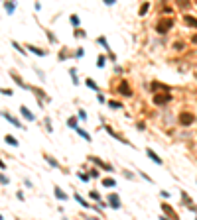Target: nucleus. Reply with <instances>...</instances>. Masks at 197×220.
I'll return each instance as SVG.
<instances>
[{
  "label": "nucleus",
  "mask_w": 197,
  "mask_h": 220,
  "mask_svg": "<svg viewBox=\"0 0 197 220\" xmlns=\"http://www.w3.org/2000/svg\"><path fill=\"white\" fill-rule=\"evenodd\" d=\"M173 24H176V22H173V18H162V20L156 24V32H158L160 35H166V34L173 28Z\"/></svg>",
  "instance_id": "f257e3e1"
},
{
  "label": "nucleus",
  "mask_w": 197,
  "mask_h": 220,
  "mask_svg": "<svg viewBox=\"0 0 197 220\" xmlns=\"http://www.w3.org/2000/svg\"><path fill=\"white\" fill-rule=\"evenodd\" d=\"M172 92H158V94H154L152 97V102H154L156 106H164V104H167V102H172Z\"/></svg>",
  "instance_id": "f03ea898"
},
{
  "label": "nucleus",
  "mask_w": 197,
  "mask_h": 220,
  "mask_svg": "<svg viewBox=\"0 0 197 220\" xmlns=\"http://www.w3.org/2000/svg\"><path fill=\"white\" fill-rule=\"evenodd\" d=\"M178 120L181 124V128H187V126H191V124L195 122V114H191V112H179Z\"/></svg>",
  "instance_id": "7ed1b4c3"
},
{
  "label": "nucleus",
  "mask_w": 197,
  "mask_h": 220,
  "mask_svg": "<svg viewBox=\"0 0 197 220\" xmlns=\"http://www.w3.org/2000/svg\"><path fill=\"white\" fill-rule=\"evenodd\" d=\"M87 159H89L91 163H95L97 167H101V169H105V171H114V167L111 163H105V161L101 157H97V155H87Z\"/></svg>",
  "instance_id": "20e7f679"
},
{
  "label": "nucleus",
  "mask_w": 197,
  "mask_h": 220,
  "mask_svg": "<svg viewBox=\"0 0 197 220\" xmlns=\"http://www.w3.org/2000/svg\"><path fill=\"white\" fill-rule=\"evenodd\" d=\"M107 204L111 208H114V210H118V208H122V201H120V196L116 195V193H111L107 196Z\"/></svg>",
  "instance_id": "39448f33"
},
{
  "label": "nucleus",
  "mask_w": 197,
  "mask_h": 220,
  "mask_svg": "<svg viewBox=\"0 0 197 220\" xmlns=\"http://www.w3.org/2000/svg\"><path fill=\"white\" fill-rule=\"evenodd\" d=\"M103 128H105V130L108 132V134H111V136L114 138V140H118L120 144H124V145H132V144H130V142H128V138H124V136H122V134H118V132H114V130H112L111 126H108V124H105V126H103Z\"/></svg>",
  "instance_id": "423d86ee"
},
{
  "label": "nucleus",
  "mask_w": 197,
  "mask_h": 220,
  "mask_svg": "<svg viewBox=\"0 0 197 220\" xmlns=\"http://www.w3.org/2000/svg\"><path fill=\"white\" fill-rule=\"evenodd\" d=\"M118 94H122V97H126V98H130V97H132V89H130L128 81H124V79H122L120 83H118Z\"/></svg>",
  "instance_id": "0eeeda50"
},
{
  "label": "nucleus",
  "mask_w": 197,
  "mask_h": 220,
  "mask_svg": "<svg viewBox=\"0 0 197 220\" xmlns=\"http://www.w3.org/2000/svg\"><path fill=\"white\" fill-rule=\"evenodd\" d=\"M150 91L154 92V94H158V91H162V92H170V86L164 85V83H158V81H152V83H150Z\"/></svg>",
  "instance_id": "6e6552de"
},
{
  "label": "nucleus",
  "mask_w": 197,
  "mask_h": 220,
  "mask_svg": "<svg viewBox=\"0 0 197 220\" xmlns=\"http://www.w3.org/2000/svg\"><path fill=\"white\" fill-rule=\"evenodd\" d=\"M162 212H164V216H167L170 220H179L178 214H176V210H173L167 202H162Z\"/></svg>",
  "instance_id": "1a4fd4ad"
},
{
  "label": "nucleus",
  "mask_w": 197,
  "mask_h": 220,
  "mask_svg": "<svg viewBox=\"0 0 197 220\" xmlns=\"http://www.w3.org/2000/svg\"><path fill=\"white\" fill-rule=\"evenodd\" d=\"M146 155H148V157H150L152 161H154V163H156V165H164V159H162V157H160V155H158V153H156L154 149H150V148H146Z\"/></svg>",
  "instance_id": "9d476101"
},
{
  "label": "nucleus",
  "mask_w": 197,
  "mask_h": 220,
  "mask_svg": "<svg viewBox=\"0 0 197 220\" xmlns=\"http://www.w3.org/2000/svg\"><path fill=\"white\" fill-rule=\"evenodd\" d=\"M181 199H183V202L187 204V208H189V210H193V212H197V207H195V204H193V201H191V196H189V195L185 193V191H181Z\"/></svg>",
  "instance_id": "9b49d317"
},
{
  "label": "nucleus",
  "mask_w": 197,
  "mask_h": 220,
  "mask_svg": "<svg viewBox=\"0 0 197 220\" xmlns=\"http://www.w3.org/2000/svg\"><path fill=\"white\" fill-rule=\"evenodd\" d=\"M183 22H185V26L197 30V18H195V16H191V14H185V16H183Z\"/></svg>",
  "instance_id": "f8f14e48"
},
{
  "label": "nucleus",
  "mask_w": 197,
  "mask_h": 220,
  "mask_svg": "<svg viewBox=\"0 0 197 220\" xmlns=\"http://www.w3.org/2000/svg\"><path fill=\"white\" fill-rule=\"evenodd\" d=\"M0 114H2V116H4V118L8 120V122H12V124H14V126H16V128H22V130H24V126H22V122H20L18 118H14V116H10L8 112H0Z\"/></svg>",
  "instance_id": "ddd939ff"
},
{
  "label": "nucleus",
  "mask_w": 197,
  "mask_h": 220,
  "mask_svg": "<svg viewBox=\"0 0 197 220\" xmlns=\"http://www.w3.org/2000/svg\"><path fill=\"white\" fill-rule=\"evenodd\" d=\"M73 196H75V201H77L79 204H81V207H83V208H93V204H91L89 201H85V199H83V196H81V195H79V193H75V195H73Z\"/></svg>",
  "instance_id": "4468645a"
},
{
  "label": "nucleus",
  "mask_w": 197,
  "mask_h": 220,
  "mask_svg": "<svg viewBox=\"0 0 197 220\" xmlns=\"http://www.w3.org/2000/svg\"><path fill=\"white\" fill-rule=\"evenodd\" d=\"M97 43H99V45H103V49L107 51V53H111V45H108V41H107V38H105V35H99V38H97Z\"/></svg>",
  "instance_id": "2eb2a0df"
},
{
  "label": "nucleus",
  "mask_w": 197,
  "mask_h": 220,
  "mask_svg": "<svg viewBox=\"0 0 197 220\" xmlns=\"http://www.w3.org/2000/svg\"><path fill=\"white\" fill-rule=\"evenodd\" d=\"M20 114L24 116L26 120H30V122H34V120H36V116H34V114H32V112H30V110H28L26 106H20Z\"/></svg>",
  "instance_id": "dca6fc26"
},
{
  "label": "nucleus",
  "mask_w": 197,
  "mask_h": 220,
  "mask_svg": "<svg viewBox=\"0 0 197 220\" xmlns=\"http://www.w3.org/2000/svg\"><path fill=\"white\" fill-rule=\"evenodd\" d=\"M67 126H69L71 130L77 132V128H79V118H77V116H69V118H67Z\"/></svg>",
  "instance_id": "f3484780"
},
{
  "label": "nucleus",
  "mask_w": 197,
  "mask_h": 220,
  "mask_svg": "<svg viewBox=\"0 0 197 220\" xmlns=\"http://www.w3.org/2000/svg\"><path fill=\"white\" fill-rule=\"evenodd\" d=\"M97 67L99 69H105L107 67V55H103V53L97 55Z\"/></svg>",
  "instance_id": "a211bd4d"
},
{
  "label": "nucleus",
  "mask_w": 197,
  "mask_h": 220,
  "mask_svg": "<svg viewBox=\"0 0 197 220\" xmlns=\"http://www.w3.org/2000/svg\"><path fill=\"white\" fill-rule=\"evenodd\" d=\"M53 193H55V196H57L59 201H67V199H69V195H67V193H63L59 187H55V189H53Z\"/></svg>",
  "instance_id": "6ab92c4d"
},
{
  "label": "nucleus",
  "mask_w": 197,
  "mask_h": 220,
  "mask_svg": "<svg viewBox=\"0 0 197 220\" xmlns=\"http://www.w3.org/2000/svg\"><path fill=\"white\" fill-rule=\"evenodd\" d=\"M103 187H107V189H114V187H116V181H114L112 177H105V179H103Z\"/></svg>",
  "instance_id": "aec40b11"
},
{
  "label": "nucleus",
  "mask_w": 197,
  "mask_h": 220,
  "mask_svg": "<svg viewBox=\"0 0 197 220\" xmlns=\"http://www.w3.org/2000/svg\"><path fill=\"white\" fill-rule=\"evenodd\" d=\"M43 157H46V159H47V163L52 165V167H55V169H59V167H61V165H59V161H55L52 155H49V153H43Z\"/></svg>",
  "instance_id": "412c9836"
},
{
  "label": "nucleus",
  "mask_w": 197,
  "mask_h": 220,
  "mask_svg": "<svg viewBox=\"0 0 197 220\" xmlns=\"http://www.w3.org/2000/svg\"><path fill=\"white\" fill-rule=\"evenodd\" d=\"M85 85H87V86H89V89H93V91H97V92H99V85H97V83H95V79H91V77H87V79H85Z\"/></svg>",
  "instance_id": "4be33fe9"
},
{
  "label": "nucleus",
  "mask_w": 197,
  "mask_h": 220,
  "mask_svg": "<svg viewBox=\"0 0 197 220\" xmlns=\"http://www.w3.org/2000/svg\"><path fill=\"white\" fill-rule=\"evenodd\" d=\"M77 134L81 136L83 140H87V142H91V140H93V138H91V134H89V132H85L83 128H77Z\"/></svg>",
  "instance_id": "5701e85b"
},
{
  "label": "nucleus",
  "mask_w": 197,
  "mask_h": 220,
  "mask_svg": "<svg viewBox=\"0 0 197 220\" xmlns=\"http://www.w3.org/2000/svg\"><path fill=\"white\" fill-rule=\"evenodd\" d=\"M69 22H71V26H73V28H75V30H77V28H79V24H81V20H79V16H77V14H71V18H69Z\"/></svg>",
  "instance_id": "b1692460"
},
{
  "label": "nucleus",
  "mask_w": 197,
  "mask_h": 220,
  "mask_svg": "<svg viewBox=\"0 0 197 220\" xmlns=\"http://www.w3.org/2000/svg\"><path fill=\"white\" fill-rule=\"evenodd\" d=\"M89 196H91V199H93V201H97V202H101V201H103V196H101V193H99V191H97V189H93V191H91V193H89Z\"/></svg>",
  "instance_id": "393cba45"
},
{
  "label": "nucleus",
  "mask_w": 197,
  "mask_h": 220,
  "mask_svg": "<svg viewBox=\"0 0 197 220\" xmlns=\"http://www.w3.org/2000/svg\"><path fill=\"white\" fill-rule=\"evenodd\" d=\"M150 10V2H144L140 8H138V16H146V12Z\"/></svg>",
  "instance_id": "a878e982"
},
{
  "label": "nucleus",
  "mask_w": 197,
  "mask_h": 220,
  "mask_svg": "<svg viewBox=\"0 0 197 220\" xmlns=\"http://www.w3.org/2000/svg\"><path fill=\"white\" fill-rule=\"evenodd\" d=\"M73 53H71V49H67V47H63V51L59 53V61H65L67 57H71Z\"/></svg>",
  "instance_id": "bb28decb"
},
{
  "label": "nucleus",
  "mask_w": 197,
  "mask_h": 220,
  "mask_svg": "<svg viewBox=\"0 0 197 220\" xmlns=\"http://www.w3.org/2000/svg\"><path fill=\"white\" fill-rule=\"evenodd\" d=\"M28 49H32L36 55H41V57H43V55H47V51H46V49H38L36 45H28Z\"/></svg>",
  "instance_id": "cd10ccee"
},
{
  "label": "nucleus",
  "mask_w": 197,
  "mask_h": 220,
  "mask_svg": "<svg viewBox=\"0 0 197 220\" xmlns=\"http://www.w3.org/2000/svg\"><path fill=\"white\" fill-rule=\"evenodd\" d=\"M87 173H89V177H91V179H99V177H101V173H99L97 167H91V169L87 171Z\"/></svg>",
  "instance_id": "c85d7f7f"
},
{
  "label": "nucleus",
  "mask_w": 197,
  "mask_h": 220,
  "mask_svg": "<svg viewBox=\"0 0 197 220\" xmlns=\"http://www.w3.org/2000/svg\"><path fill=\"white\" fill-rule=\"evenodd\" d=\"M108 106H111L112 110H120L122 108V102L120 100H108Z\"/></svg>",
  "instance_id": "c756f323"
},
{
  "label": "nucleus",
  "mask_w": 197,
  "mask_h": 220,
  "mask_svg": "<svg viewBox=\"0 0 197 220\" xmlns=\"http://www.w3.org/2000/svg\"><path fill=\"white\" fill-rule=\"evenodd\" d=\"M12 77H14V79H16V83H18L20 86H24V89H30V86H28V85H24V81H22V79H20V75H18V73H16V71H12Z\"/></svg>",
  "instance_id": "7c9ffc66"
},
{
  "label": "nucleus",
  "mask_w": 197,
  "mask_h": 220,
  "mask_svg": "<svg viewBox=\"0 0 197 220\" xmlns=\"http://www.w3.org/2000/svg\"><path fill=\"white\" fill-rule=\"evenodd\" d=\"M75 38H77V39L87 38V32H85V30H81V28H77V30H75Z\"/></svg>",
  "instance_id": "2f4dec72"
},
{
  "label": "nucleus",
  "mask_w": 197,
  "mask_h": 220,
  "mask_svg": "<svg viewBox=\"0 0 197 220\" xmlns=\"http://www.w3.org/2000/svg\"><path fill=\"white\" fill-rule=\"evenodd\" d=\"M77 175H79V179H81L83 183H89V181H91V177H89V173H85V171H79Z\"/></svg>",
  "instance_id": "473e14b6"
},
{
  "label": "nucleus",
  "mask_w": 197,
  "mask_h": 220,
  "mask_svg": "<svg viewBox=\"0 0 197 220\" xmlns=\"http://www.w3.org/2000/svg\"><path fill=\"white\" fill-rule=\"evenodd\" d=\"M69 75L73 79V85H79V79H77V69H69Z\"/></svg>",
  "instance_id": "72a5a7b5"
},
{
  "label": "nucleus",
  "mask_w": 197,
  "mask_h": 220,
  "mask_svg": "<svg viewBox=\"0 0 197 220\" xmlns=\"http://www.w3.org/2000/svg\"><path fill=\"white\" fill-rule=\"evenodd\" d=\"M173 49H176V51H183L185 49V43L183 41H176V43H173Z\"/></svg>",
  "instance_id": "f704fd0d"
},
{
  "label": "nucleus",
  "mask_w": 197,
  "mask_h": 220,
  "mask_svg": "<svg viewBox=\"0 0 197 220\" xmlns=\"http://www.w3.org/2000/svg\"><path fill=\"white\" fill-rule=\"evenodd\" d=\"M4 140H6V144H10V145H18V140L14 136H6Z\"/></svg>",
  "instance_id": "c9c22d12"
},
{
  "label": "nucleus",
  "mask_w": 197,
  "mask_h": 220,
  "mask_svg": "<svg viewBox=\"0 0 197 220\" xmlns=\"http://www.w3.org/2000/svg\"><path fill=\"white\" fill-rule=\"evenodd\" d=\"M4 8H6V12H8V14H12V12H14V8H16V4H14V2H6V4H4Z\"/></svg>",
  "instance_id": "e433bc0d"
},
{
  "label": "nucleus",
  "mask_w": 197,
  "mask_h": 220,
  "mask_svg": "<svg viewBox=\"0 0 197 220\" xmlns=\"http://www.w3.org/2000/svg\"><path fill=\"white\" fill-rule=\"evenodd\" d=\"M83 55H85V49H83V47H77V51L73 53V57H77V59H81Z\"/></svg>",
  "instance_id": "4c0bfd02"
},
{
  "label": "nucleus",
  "mask_w": 197,
  "mask_h": 220,
  "mask_svg": "<svg viewBox=\"0 0 197 220\" xmlns=\"http://www.w3.org/2000/svg\"><path fill=\"white\" fill-rule=\"evenodd\" d=\"M77 112H79V114H77L79 120H87V112H85V110H77Z\"/></svg>",
  "instance_id": "58836bf2"
},
{
  "label": "nucleus",
  "mask_w": 197,
  "mask_h": 220,
  "mask_svg": "<svg viewBox=\"0 0 197 220\" xmlns=\"http://www.w3.org/2000/svg\"><path fill=\"white\" fill-rule=\"evenodd\" d=\"M43 124H46V130H47V132H52V130H53V128H52V120H49V118L43 120Z\"/></svg>",
  "instance_id": "ea45409f"
},
{
  "label": "nucleus",
  "mask_w": 197,
  "mask_h": 220,
  "mask_svg": "<svg viewBox=\"0 0 197 220\" xmlns=\"http://www.w3.org/2000/svg\"><path fill=\"white\" fill-rule=\"evenodd\" d=\"M162 12H164V14H172L173 8H172V6H166V4H164V6H162Z\"/></svg>",
  "instance_id": "a19ab883"
},
{
  "label": "nucleus",
  "mask_w": 197,
  "mask_h": 220,
  "mask_svg": "<svg viewBox=\"0 0 197 220\" xmlns=\"http://www.w3.org/2000/svg\"><path fill=\"white\" fill-rule=\"evenodd\" d=\"M97 100L101 102V104H105V102H107V98H105V94H101V92L97 94Z\"/></svg>",
  "instance_id": "79ce46f5"
},
{
  "label": "nucleus",
  "mask_w": 197,
  "mask_h": 220,
  "mask_svg": "<svg viewBox=\"0 0 197 220\" xmlns=\"http://www.w3.org/2000/svg\"><path fill=\"white\" fill-rule=\"evenodd\" d=\"M12 45H14V47H16V49L20 51V53H26V49H22V47L18 45V43H16V41H12Z\"/></svg>",
  "instance_id": "37998d69"
},
{
  "label": "nucleus",
  "mask_w": 197,
  "mask_h": 220,
  "mask_svg": "<svg viewBox=\"0 0 197 220\" xmlns=\"http://www.w3.org/2000/svg\"><path fill=\"white\" fill-rule=\"evenodd\" d=\"M0 92H2V94H8V97L12 94V91H10V89H0Z\"/></svg>",
  "instance_id": "c03bdc74"
},
{
  "label": "nucleus",
  "mask_w": 197,
  "mask_h": 220,
  "mask_svg": "<svg viewBox=\"0 0 197 220\" xmlns=\"http://www.w3.org/2000/svg\"><path fill=\"white\" fill-rule=\"evenodd\" d=\"M0 183H2V185H6V183H8V177H4V175H0Z\"/></svg>",
  "instance_id": "a18cd8bd"
},
{
  "label": "nucleus",
  "mask_w": 197,
  "mask_h": 220,
  "mask_svg": "<svg viewBox=\"0 0 197 220\" xmlns=\"http://www.w3.org/2000/svg\"><path fill=\"white\" fill-rule=\"evenodd\" d=\"M160 195H162V199H170V193H167V191H162Z\"/></svg>",
  "instance_id": "49530a36"
},
{
  "label": "nucleus",
  "mask_w": 197,
  "mask_h": 220,
  "mask_svg": "<svg viewBox=\"0 0 197 220\" xmlns=\"http://www.w3.org/2000/svg\"><path fill=\"white\" fill-rule=\"evenodd\" d=\"M191 43H193V45H197V34L191 35Z\"/></svg>",
  "instance_id": "de8ad7c7"
},
{
  "label": "nucleus",
  "mask_w": 197,
  "mask_h": 220,
  "mask_svg": "<svg viewBox=\"0 0 197 220\" xmlns=\"http://www.w3.org/2000/svg\"><path fill=\"white\" fill-rule=\"evenodd\" d=\"M114 2H116V0H105V4H107V6H114Z\"/></svg>",
  "instance_id": "09e8293b"
},
{
  "label": "nucleus",
  "mask_w": 197,
  "mask_h": 220,
  "mask_svg": "<svg viewBox=\"0 0 197 220\" xmlns=\"http://www.w3.org/2000/svg\"><path fill=\"white\" fill-rule=\"evenodd\" d=\"M108 59H111V61H116V55L112 53V51H111V53H108Z\"/></svg>",
  "instance_id": "8fccbe9b"
},
{
  "label": "nucleus",
  "mask_w": 197,
  "mask_h": 220,
  "mask_svg": "<svg viewBox=\"0 0 197 220\" xmlns=\"http://www.w3.org/2000/svg\"><path fill=\"white\" fill-rule=\"evenodd\" d=\"M124 175H126V179H134V175L130 173V171H124Z\"/></svg>",
  "instance_id": "3c124183"
},
{
  "label": "nucleus",
  "mask_w": 197,
  "mask_h": 220,
  "mask_svg": "<svg viewBox=\"0 0 197 220\" xmlns=\"http://www.w3.org/2000/svg\"><path fill=\"white\" fill-rule=\"evenodd\" d=\"M0 167H2V169H4V167H6V163H4V161H2V159H0Z\"/></svg>",
  "instance_id": "603ef678"
},
{
  "label": "nucleus",
  "mask_w": 197,
  "mask_h": 220,
  "mask_svg": "<svg viewBox=\"0 0 197 220\" xmlns=\"http://www.w3.org/2000/svg\"><path fill=\"white\" fill-rule=\"evenodd\" d=\"M160 220H170V218H167V216H164V214H162V216H160Z\"/></svg>",
  "instance_id": "864d4df0"
},
{
  "label": "nucleus",
  "mask_w": 197,
  "mask_h": 220,
  "mask_svg": "<svg viewBox=\"0 0 197 220\" xmlns=\"http://www.w3.org/2000/svg\"><path fill=\"white\" fill-rule=\"evenodd\" d=\"M89 220H99V218H97V216H93V218H89Z\"/></svg>",
  "instance_id": "5fc2aeb1"
},
{
  "label": "nucleus",
  "mask_w": 197,
  "mask_h": 220,
  "mask_svg": "<svg viewBox=\"0 0 197 220\" xmlns=\"http://www.w3.org/2000/svg\"><path fill=\"white\" fill-rule=\"evenodd\" d=\"M0 220H2V216H0Z\"/></svg>",
  "instance_id": "6e6d98bb"
},
{
  "label": "nucleus",
  "mask_w": 197,
  "mask_h": 220,
  "mask_svg": "<svg viewBox=\"0 0 197 220\" xmlns=\"http://www.w3.org/2000/svg\"><path fill=\"white\" fill-rule=\"evenodd\" d=\"M195 220H197V216H195Z\"/></svg>",
  "instance_id": "4d7b16f0"
}]
</instances>
